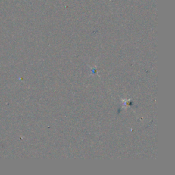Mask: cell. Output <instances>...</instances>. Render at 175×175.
Here are the masks:
<instances>
[]
</instances>
